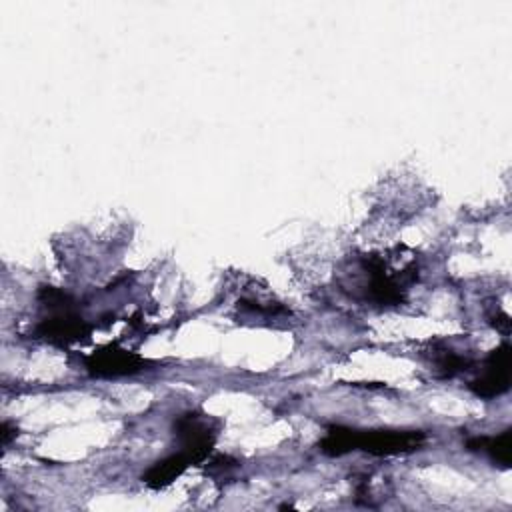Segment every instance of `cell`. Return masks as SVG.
<instances>
[{"instance_id": "1", "label": "cell", "mask_w": 512, "mask_h": 512, "mask_svg": "<svg viewBox=\"0 0 512 512\" xmlns=\"http://www.w3.org/2000/svg\"><path fill=\"white\" fill-rule=\"evenodd\" d=\"M424 440L422 430H358L330 426L318 446L326 456H342L352 450H362L372 456H396L418 450Z\"/></svg>"}, {"instance_id": "2", "label": "cell", "mask_w": 512, "mask_h": 512, "mask_svg": "<svg viewBox=\"0 0 512 512\" xmlns=\"http://www.w3.org/2000/svg\"><path fill=\"white\" fill-rule=\"evenodd\" d=\"M366 282L362 284V292L366 300H372L380 306L400 304L406 294V286L416 278V272H406L396 276L388 270L386 262L380 256H368L360 264Z\"/></svg>"}, {"instance_id": "3", "label": "cell", "mask_w": 512, "mask_h": 512, "mask_svg": "<svg viewBox=\"0 0 512 512\" xmlns=\"http://www.w3.org/2000/svg\"><path fill=\"white\" fill-rule=\"evenodd\" d=\"M218 428H220V422L210 418L208 414H202V412L180 414L174 420V436L180 444V452H184L192 464L206 460L216 442Z\"/></svg>"}, {"instance_id": "4", "label": "cell", "mask_w": 512, "mask_h": 512, "mask_svg": "<svg viewBox=\"0 0 512 512\" xmlns=\"http://www.w3.org/2000/svg\"><path fill=\"white\" fill-rule=\"evenodd\" d=\"M510 370V346L500 344L486 356L482 372L470 380L468 388L480 398H496L510 388Z\"/></svg>"}, {"instance_id": "5", "label": "cell", "mask_w": 512, "mask_h": 512, "mask_svg": "<svg viewBox=\"0 0 512 512\" xmlns=\"http://www.w3.org/2000/svg\"><path fill=\"white\" fill-rule=\"evenodd\" d=\"M50 312L52 314L40 320L36 328V334L40 338L58 346H66L72 342L86 340L90 336V324L72 310V304L62 308H52Z\"/></svg>"}, {"instance_id": "6", "label": "cell", "mask_w": 512, "mask_h": 512, "mask_svg": "<svg viewBox=\"0 0 512 512\" xmlns=\"http://www.w3.org/2000/svg\"><path fill=\"white\" fill-rule=\"evenodd\" d=\"M146 360L136 352L120 348L116 344L104 346L86 358V368L94 376H124L144 368Z\"/></svg>"}, {"instance_id": "7", "label": "cell", "mask_w": 512, "mask_h": 512, "mask_svg": "<svg viewBox=\"0 0 512 512\" xmlns=\"http://www.w3.org/2000/svg\"><path fill=\"white\" fill-rule=\"evenodd\" d=\"M192 462L188 460V456L184 452H176V454H170L162 460H158L156 464H152L144 476H142V482L154 490L158 488H164L168 484H172Z\"/></svg>"}, {"instance_id": "8", "label": "cell", "mask_w": 512, "mask_h": 512, "mask_svg": "<svg viewBox=\"0 0 512 512\" xmlns=\"http://www.w3.org/2000/svg\"><path fill=\"white\" fill-rule=\"evenodd\" d=\"M468 450L486 452L492 462L500 464L502 468H510L512 460V428L502 430L498 436H474L466 440Z\"/></svg>"}, {"instance_id": "9", "label": "cell", "mask_w": 512, "mask_h": 512, "mask_svg": "<svg viewBox=\"0 0 512 512\" xmlns=\"http://www.w3.org/2000/svg\"><path fill=\"white\" fill-rule=\"evenodd\" d=\"M468 366H470V360L452 350H442L440 356L436 358V368H438L440 376H444V378H452L458 372L468 370Z\"/></svg>"}, {"instance_id": "10", "label": "cell", "mask_w": 512, "mask_h": 512, "mask_svg": "<svg viewBox=\"0 0 512 512\" xmlns=\"http://www.w3.org/2000/svg\"><path fill=\"white\" fill-rule=\"evenodd\" d=\"M14 436H16V428H12L10 422H4L2 424V444L6 446Z\"/></svg>"}]
</instances>
